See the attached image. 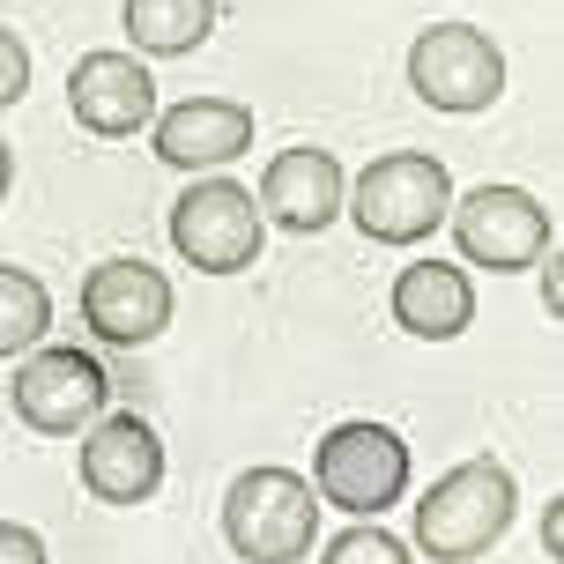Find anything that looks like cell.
I'll list each match as a JSON object with an SVG mask.
<instances>
[{
	"instance_id": "1",
	"label": "cell",
	"mask_w": 564,
	"mask_h": 564,
	"mask_svg": "<svg viewBox=\"0 0 564 564\" xmlns=\"http://www.w3.org/2000/svg\"><path fill=\"white\" fill-rule=\"evenodd\" d=\"M512 512H520V482H512L506 460H460L453 476H438L416 506V550L431 564H476L506 542Z\"/></svg>"
},
{
	"instance_id": "2",
	"label": "cell",
	"mask_w": 564,
	"mask_h": 564,
	"mask_svg": "<svg viewBox=\"0 0 564 564\" xmlns=\"http://www.w3.org/2000/svg\"><path fill=\"white\" fill-rule=\"evenodd\" d=\"M224 542L238 564H305L319 542V490L297 468H246L224 490Z\"/></svg>"
},
{
	"instance_id": "3",
	"label": "cell",
	"mask_w": 564,
	"mask_h": 564,
	"mask_svg": "<svg viewBox=\"0 0 564 564\" xmlns=\"http://www.w3.org/2000/svg\"><path fill=\"white\" fill-rule=\"evenodd\" d=\"M341 208L357 216V230H365L371 246H416V238H431V230L446 224L453 178L423 149H387V156H371L357 171V186L341 194Z\"/></svg>"
},
{
	"instance_id": "4",
	"label": "cell",
	"mask_w": 564,
	"mask_h": 564,
	"mask_svg": "<svg viewBox=\"0 0 564 564\" xmlns=\"http://www.w3.org/2000/svg\"><path fill=\"white\" fill-rule=\"evenodd\" d=\"M312 490H319V506L379 520L409 490V446H401V431H387V423H371V416L335 423L319 438V453H312Z\"/></svg>"
},
{
	"instance_id": "5",
	"label": "cell",
	"mask_w": 564,
	"mask_h": 564,
	"mask_svg": "<svg viewBox=\"0 0 564 564\" xmlns=\"http://www.w3.org/2000/svg\"><path fill=\"white\" fill-rule=\"evenodd\" d=\"M260 238H268L260 200L238 178H194L186 194L171 200V246L200 275H246L260 260Z\"/></svg>"
},
{
	"instance_id": "6",
	"label": "cell",
	"mask_w": 564,
	"mask_h": 564,
	"mask_svg": "<svg viewBox=\"0 0 564 564\" xmlns=\"http://www.w3.org/2000/svg\"><path fill=\"white\" fill-rule=\"evenodd\" d=\"M409 89L431 112H490L506 97V53L476 23H431L409 45Z\"/></svg>"
},
{
	"instance_id": "7",
	"label": "cell",
	"mask_w": 564,
	"mask_h": 564,
	"mask_svg": "<svg viewBox=\"0 0 564 564\" xmlns=\"http://www.w3.org/2000/svg\"><path fill=\"white\" fill-rule=\"evenodd\" d=\"M446 224L460 238V260L468 268H490V275L535 268L557 246V224H550V208L528 186H476V194H460L446 208Z\"/></svg>"
},
{
	"instance_id": "8",
	"label": "cell",
	"mask_w": 564,
	"mask_h": 564,
	"mask_svg": "<svg viewBox=\"0 0 564 564\" xmlns=\"http://www.w3.org/2000/svg\"><path fill=\"white\" fill-rule=\"evenodd\" d=\"M105 401H112V379L105 365L89 357V349H23V365H15V416L30 431H45V438H75L89 423L105 416Z\"/></svg>"
},
{
	"instance_id": "9",
	"label": "cell",
	"mask_w": 564,
	"mask_h": 564,
	"mask_svg": "<svg viewBox=\"0 0 564 564\" xmlns=\"http://www.w3.org/2000/svg\"><path fill=\"white\" fill-rule=\"evenodd\" d=\"M171 275L164 268H149V260H97L83 275V319L97 341H112V349H141V341H156L171 327Z\"/></svg>"
},
{
	"instance_id": "10",
	"label": "cell",
	"mask_w": 564,
	"mask_h": 564,
	"mask_svg": "<svg viewBox=\"0 0 564 564\" xmlns=\"http://www.w3.org/2000/svg\"><path fill=\"white\" fill-rule=\"evenodd\" d=\"M67 112L83 119L89 134L127 141L156 119V75L134 53H83L67 67Z\"/></svg>"
},
{
	"instance_id": "11",
	"label": "cell",
	"mask_w": 564,
	"mask_h": 564,
	"mask_svg": "<svg viewBox=\"0 0 564 564\" xmlns=\"http://www.w3.org/2000/svg\"><path fill=\"white\" fill-rule=\"evenodd\" d=\"M164 482V446L141 416H97L83 438V490L97 506H149Z\"/></svg>"
},
{
	"instance_id": "12",
	"label": "cell",
	"mask_w": 564,
	"mask_h": 564,
	"mask_svg": "<svg viewBox=\"0 0 564 564\" xmlns=\"http://www.w3.org/2000/svg\"><path fill=\"white\" fill-rule=\"evenodd\" d=\"M149 134H156V156L171 171H208V164H230V156L253 149V105H238V97H186V105L149 119Z\"/></svg>"
},
{
	"instance_id": "13",
	"label": "cell",
	"mask_w": 564,
	"mask_h": 564,
	"mask_svg": "<svg viewBox=\"0 0 564 564\" xmlns=\"http://www.w3.org/2000/svg\"><path fill=\"white\" fill-rule=\"evenodd\" d=\"M341 194L349 178L327 149H282L275 164L260 171V224H282V230H327L341 216Z\"/></svg>"
},
{
	"instance_id": "14",
	"label": "cell",
	"mask_w": 564,
	"mask_h": 564,
	"mask_svg": "<svg viewBox=\"0 0 564 564\" xmlns=\"http://www.w3.org/2000/svg\"><path fill=\"white\" fill-rule=\"evenodd\" d=\"M394 327H409L416 341H453L476 327V282L468 268L446 260H409L394 275Z\"/></svg>"
},
{
	"instance_id": "15",
	"label": "cell",
	"mask_w": 564,
	"mask_h": 564,
	"mask_svg": "<svg viewBox=\"0 0 564 564\" xmlns=\"http://www.w3.org/2000/svg\"><path fill=\"white\" fill-rule=\"evenodd\" d=\"M119 23H127V37H134V53L178 59V53H194V45H208L216 0H127Z\"/></svg>"
},
{
	"instance_id": "16",
	"label": "cell",
	"mask_w": 564,
	"mask_h": 564,
	"mask_svg": "<svg viewBox=\"0 0 564 564\" xmlns=\"http://www.w3.org/2000/svg\"><path fill=\"white\" fill-rule=\"evenodd\" d=\"M45 327H53V290L30 275V268H0V357L37 349Z\"/></svg>"
},
{
	"instance_id": "17",
	"label": "cell",
	"mask_w": 564,
	"mask_h": 564,
	"mask_svg": "<svg viewBox=\"0 0 564 564\" xmlns=\"http://www.w3.org/2000/svg\"><path fill=\"white\" fill-rule=\"evenodd\" d=\"M319 564H409V542L387 535L379 520H357V528H341V535L319 550Z\"/></svg>"
},
{
	"instance_id": "18",
	"label": "cell",
	"mask_w": 564,
	"mask_h": 564,
	"mask_svg": "<svg viewBox=\"0 0 564 564\" xmlns=\"http://www.w3.org/2000/svg\"><path fill=\"white\" fill-rule=\"evenodd\" d=\"M23 89H30V53H23V37L0 23V112L23 105Z\"/></svg>"
},
{
	"instance_id": "19",
	"label": "cell",
	"mask_w": 564,
	"mask_h": 564,
	"mask_svg": "<svg viewBox=\"0 0 564 564\" xmlns=\"http://www.w3.org/2000/svg\"><path fill=\"white\" fill-rule=\"evenodd\" d=\"M0 564H45V542L23 520H0Z\"/></svg>"
},
{
	"instance_id": "20",
	"label": "cell",
	"mask_w": 564,
	"mask_h": 564,
	"mask_svg": "<svg viewBox=\"0 0 564 564\" xmlns=\"http://www.w3.org/2000/svg\"><path fill=\"white\" fill-rule=\"evenodd\" d=\"M542 297H550V319L564 312V282H557V246H550V268H542Z\"/></svg>"
},
{
	"instance_id": "21",
	"label": "cell",
	"mask_w": 564,
	"mask_h": 564,
	"mask_svg": "<svg viewBox=\"0 0 564 564\" xmlns=\"http://www.w3.org/2000/svg\"><path fill=\"white\" fill-rule=\"evenodd\" d=\"M8 186H15V149L0 141V200H8Z\"/></svg>"
}]
</instances>
